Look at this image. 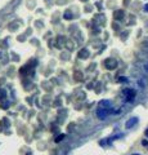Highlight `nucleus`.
I'll return each mask as SVG.
<instances>
[{
    "instance_id": "nucleus-2",
    "label": "nucleus",
    "mask_w": 148,
    "mask_h": 155,
    "mask_svg": "<svg viewBox=\"0 0 148 155\" xmlns=\"http://www.w3.org/2000/svg\"><path fill=\"white\" fill-rule=\"evenodd\" d=\"M137 123H138V118H133V119H130V120H128L126 124H125V127H126V129H130V128H133V127H135Z\"/></svg>"
},
{
    "instance_id": "nucleus-8",
    "label": "nucleus",
    "mask_w": 148,
    "mask_h": 155,
    "mask_svg": "<svg viewBox=\"0 0 148 155\" xmlns=\"http://www.w3.org/2000/svg\"><path fill=\"white\" fill-rule=\"evenodd\" d=\"M144 12H148V4H146V7H144Z\"/></svg>"
},
{
    "instance_id": "nucleus-6",
    "label": "nucleus",
    "mask_w": 148,
    "mask_h": 155,
    "mask_svg": "<svg viewBox=\"0 0 148 155\" xmlns=\"http://www.w3.org/2000/svg\"><path fill=\"white\" fill-rule=\"evenodd\" d=\"M65 18L66 19H71V18H72V14H71V12H66L65 13Z\"/></svg>"
},
{
    "instance_id": "nucleus-11",
    "label": "nucleus",
    "mask_w": 148,
    "mask_h": 155,
    "mask_svg": "<svg viewBox=\"0 0 148 155\" xmlns=\"http://www.w3.org/2000/svg\"><path fill=\"white\" fill-rule=\"evenodd\" d=\"M133 155H139V154H133Z\"/></svg>"
},
{
    "instance_id": "nucleus-7",
    "label": "nucleus",
    "mask_w": 148,
    "mask_h": 155,
    "mask_svg": "<svg viewBox=\"0 0 148 155\" xmlns=\"http://www.w3.org/2000/svg\"><path fill=\"white\" fill-rule=\"evenodd\" d=\"M63 137H65V134H61L59 137H57V138H55V142H59V141H62V138H63Z\"/></svg>"
},
{
    "instance_id": "nucleus-3",
    "label": "nucleus",
    "mask_w": 148,
    "mask_h": 155,
    "mask_svg": "<svg viewBox=\"0 0 148 155\" xmlns=\"http://www.w3.org/2000/svg\"><path fill=\"white\" fill-rule=\"evenodd\" d=\"M117 66V62L116 61H115V60H107L106 61V67H107V69H115V67H116Z\"/></svg>"
},
{
    "instance_id": "nucleus-1",
    "label": "nucleus",
    "mask_w": 148,
    "mask_h": 155,
    "mask_svg": "<svg viewBox=\"0 0 148 155\" xmlns=\"http://www.w3.org/2000/svg\"><path fill=\"white\" fill-rule=\"evenodd\" d=\"M125 94H126V101H129V102H131V101H134V97H135V94H137V92L135 91H125Z\"/></svg>"
},
{
    "instance_id": "nucleus-5",
    "label": "nucleus",
    "mask_w": 148,
    "mask_h": 155,
    "mask_svg": "<svg viewBox=\"0 0 148 155\" xmlns=\"http://www.w3.org/2000/svg\"><path fill=\"white\" fill-rule=\"evenodd\" d=\"M122 14H124L122 11H117L116 13H115V18H122Z\"/></svg>"
},
{
    "instance_id": "nucleus-4",
    "label": "nucleus",
    "mask_w": 148,
    "mask_h": 155,
    "mask_svg": "<svg viewBox=\"0 0 148 155\" xmlns=\"http://www.w3.org/2000/svg\"><path fill=\"white\" fill-rule=\"evenodd\" d=\"M79 57H81V58H87V57H89V52H88L87 49H83V51L79 53Z\"/></svg>"
},
{
    "instance_id": "nucleus-9",
    "label": "nucleus",
    "mask_w": 148,
    "mask_h": 155,
    "mask_svg": "<svg viewBox=\"0 0 148 155\" xmlns=\"http://www.w3.org/2000/svg\"><path fill=\"white\" fill-rule=\"evenodd\" d=\"M146 136H147V137H148V130H147V132H146Z\"/></svg>"
},
{
    "instance_id": "nucleus-10",
    "label": "nucleus",
    "mask_w": 148,
    "mask_h": 155,
    "mask_svg": "<svg viewBox=\"0 0 148 155\" xmlns=\"http://www.w3.org/2000/svg\"><path fill=\"white\" fill-rule=\"evenodd\" d=\"M81 2H87V0H81Z\"/></svg>"
}]
</instances>
